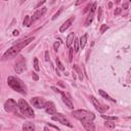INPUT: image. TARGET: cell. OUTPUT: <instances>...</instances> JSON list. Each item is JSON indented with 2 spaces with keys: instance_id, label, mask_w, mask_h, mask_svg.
Returning <instances> with one entry per match:
<instances>
[{
  "instance_id": "obj_26",
  "label": "cell",
  "mask_w": 131,
  "mask_h": 131,
  "mask_svg": "<svg viewBox=\"0 0 131 131\" xmlns=\"http://www.w3.org/2000/svg\"><path fill=\"white\" fill-rule=\"evenodd\" d=\"M56 63H57V66H58V68L61 70V71H63L64 70V68H63V66L60 63V61H59V59L58 58H56Z\"/></svg>"
},
{
  "instance_id": "obj_39",
  "label": "cell",
  "mask_w": 131,
  "mask_h": 131,
  "mask_svg": "<svg viewBox=\"0 0 131 131\" xmlns=\"http://www.w3.org/2000/svg\"><path fill=\"white\" fill-rule=\"evenodd\" d=\"M123 7H124V9H127V8H128V4H127V3H124V4H123Z\"/></svg>"
},
{
  "instance_id": "obj_5",
  "label": "cell",
  "mask_w": 131,
  "mask_h": 131,
  "mask_svg": "<svg viewBox=\"0 0 131 131\" xmlns=\"http://www.w3.org/2000/svg\"><path fill=\"white\" fill-rule=\"evenodd\" d=\"M18 108H19V106L16 105V103L13 100H8L4 104V109L8 113H15V114H18Z\"/></svg>"
},
{
  "instance_id": "obj_25",
  "label": "cell",
  "mask_w": 131,
  "mask_h": 131,
  "mask_svg": "<svg viewBox=\"0 0 131 131\" xmlns=\"http://www.w3.org/2000/svg\"><path fill=\"white\" fill-rule=\"evenodd\" d=\"M70 48V54H69V60L72 61L73 60V51H74V48L72 47H69Z\"/></svg>"
},
{
  "instance_id": "obj_15",
  "label": "cell",
  "mask_w": 131,
  "mask_h": 131,
  "mask_svg": "<svg viewBox=\"0 0 131 131\" xmlns=\"http://www.w3.org/2000/svg\"><path fill=\"white\" fill-rule=\"evenodd\" d=\"M75 38H76V37H75V34H74V33H71V34L68 36V38H67V43H66L68 47H71V45L73 44Z\"/></svg>"
},
{
  "instance_id": "obj_14",
  "label": "cell",
  "mask_w": 131,
  "mask_h": 131,
  "mask_svg": "<svg viewBox=\"0 0 131 131\" xmlns=\"http://www.w3.org/2000/svg\"><path fill=\"white\" fill-rule=\"evenodd\" d=\"M60 94H61V98H62V102L66 104V106H67L68 108H70V109H73L74 108V105H73V103L69 100V98L66 96V94L63 93V92H61L60 91Z\"/></svg>"
},
{
  "instance_id": "obj_18",
  "label": "cell",
  "mask_w": 131,
  "mask_h": 131,
  "mask_svg": "<svg viewBox=\"0 0 131 131\" xmlns=\"http://www.w3.org/2000/svg\"><path fill=\"white\" fill-rule=\"evenodd\" d=\"M82 124H83V126L87 130H93L94 129V126H93L92 122H82Z\"/></svg>"
},
{
  "instance_id": "obj_24",
  "label": "cell",
  "mask_w": 131,
  "mask_h": 131,
  "mask_svg": "<svg viewBox=\"0 0 131 131\" xmlns=\"http://www.w3.org/2000/svg\"><path fill=\"white\" fill-rule=\"evenodd\" d=\"M34 69H35L36 71H39V70H40V68H39V63H38V58H37V57L34 58Z\"/></svg>"
},
{
  "instance_id": "obj_2",
  "label": "cell",
  "mask_w": 131,
  "mask_h": 131,
  "mask_svg": "<svg viewBox=\"0 0 131 131\" xmlns=\"http://www.w3.org/2000/svg\"><path fill=\"white\" fill-rule=\"evenodd\" d=\"M7 83H8V85H9L14 91L21 92V93H23V94H25V93L27 92V87H26V85L23 83V82H22L20 79H18V78L12 77V76L8 77Z\"/></svg>"
},
{
  "instance_id": "obj_8",
  "label": "cell",
  "mask_w": 131,
  "mask_h": 131,
  "mask_svg": "<svg viewBox=\"0 0 131 131\" xmlns=\"http://www.w3.org/2000/svg\"><path fill=\"white\" fill-rule=\"evenodd\" d=\"M90 100H91V102H92V104L94 105V107H95V109L98 111V112H101V113H104V112H106L108 109H109V107H106V106H104V105H102L100 102H98L95 97H93V96H91L90 97Z\"/></svg>"
},
{
  "instance_id": "obj_1",
  "label": "cell",
  "mask_w": 131,
  "mask_h": 131,
  "mask_svg": "<svg viewBox=\"0 0 131 131\" xmlns=\"http://www.w3.org/2000/svg\"><path fill=\"white\" fill-rule=\"evenodd\" d=\"M34 40V37H30L29 39L25 40V41H22L20 42L19 44H16L14 46H12L11 48H9L8 50L3 54L2 56V59H8V58H11V57H14L16 54H18L23 48H25L29 43H31V41Z\"/></svg>"
},
{
  "instance_id": "obj_29",
  "label": "cell",
  "mask_w": 131,
  "mask_h": 131,
  "mask_svg": "<svg viewBox=\"0 0 131 131\" xmlns=\"http://www.w3.org/2000/svg\"><path fill=\"white\" fill-rule=\"evenodd\" d=\"M61 11H62V8H60V9H59V10H58V11H57V12H56V13H55L54 15H53V18H52V20H55V19L57 18V16H58V15L60 14V12H61Z\"/></svg>"
},
{
  "instance_id": "obj_41",
  "label": "cell",
  "mask_w": 131,
  "mask_h": 131,
  "mask_svg": "<svg viewBox=\"0 0 131 131\" xmlns=\"http://www.w3.org/2000/svg\"><path fill=\"white\" fill-rule=\"evenodd\" d=\"M120 1H121V0H117V3H119Z\"/></svg>"
},
{
  "instance_id": "obj_34",
  "label": "cell",
  "mask_w": 131,
  "mask_h": 131,
  "mask_svg": "<svg viewBox=\"0 0 131 131\" xmlns=\"http://www.w3.org/2000/svg\"><path fill=\"white\" fill-rule=\"evenodd\" d=\"M90 8H91V4H88V5L86 6V8L84 9V12H87V11H88V10H89Z\"/></svg>"
},
{
  "instance_id": "obj_33",
  "label": "cell",
  "mask_w": 131,
  "mask_h": 131,
  "mask_svg": "<svg viewBox=\"0 0 131 131\" xmlns=\"http://www.w3.org/2000/svg\"><path fill=\"white\" fill-rule=\"evenodd\" d=\"M44 3H45V0H42V1H41V2H39V3H38V4L36 5V8H38V7H40V6H41L42 4H44Z\"/></svg>"
},
{
  "instance_id": "obj_7",
  "label": "cell",
  "mask_w": 131,
  "mask_h": 131,
  "mask_svg": "<svg viewBox=\"0 0 131 131\" xmlns=\"http://www.w3.org/2000/svg\"><path fill=\"white\" fill-rule=\"evenodd\" d=\"M31 104L36 109H43L45 107L46 102L43 100L42 97H34V98H32L31 100Z\"/></svg>"
},
{
  "instance_id": "obj_28",
  "label": "cell",
  "mask_w": 131,
  "mask_h": 131,
  "mask_svg": "<svg viewBox=\"0 0 131 131\" xmlns=\"http://www.w3.org/2000/svg\"><path fill=\"white\" fill-rule=\"evenodd\" d=\"M105 125H106L107 127H109V128H115V124H114V123H111V122H107Z\"/></svg>"
},
{
  "instance_id": "obj_37",
  "label": "cell",
  "mask_w": 131,
  "mask_h": 131,
  "mask_svg": "<svg viewBox=\"0 0 131 131\" xmlns=\"http://www.w3.org/2000/svg\"><path fill=\"white\" fill-rule=\"evenodd\" d=\"M84 1H86V0H78V1L76 2V5H79V4H81L82 2H84Z\"/></svg>"
},
{
  "instance_id": "obj_40",
  "label": "cell",
  "mask_w": 131,
  "mask_h": 131,
  "mask_svg": "<svg viewBox=\"0 0 131 131\" xmlns=\"http://www.w3.org/2000/svg\"><path fill=\"white\" fill-rule=\"evenodd\" d=\"M26 1V0H20V3H24Z\"/></svg>"
},
{
  "instance_id": "obj_12",
  "label": "cell",
  "mask_w": 131,
  "mask_h": 131,
  "mask_svg": "<svg viewBox=\"0 0 131 131\" xmlns=\"http://www.w3.org/2000/svg\"><path fill=\"white\" fill-rule=\"evenodd\" d=\"M96 9V3H93L91 5V11L89 12L88 16H87V19H86V22H85V26H89L93 20V15H94V11Z\"/></svg>"
},
{
  "instance_id": "obj_32",
  "label": "cell",
  "mask_w": 131,
  "mask_h": 131,
  "mask_svg": "<svg viewBox=\"0 0 131 131\" xmlns=\"http://www.w3.org/2000/svg\"><path fill=\"white\" fill-rule=\"evenodd\" d=\"M32 77H33V79H34L35 81H38V80H39V78H38L37 74H35V73H33V76H32Z\"/></svg>"
},
{
  "instance_id": "obj_10",
  "label": "cell",
  "mask_w": 131,
  "mask_h": 131,
  "mask_svg": "<svg viewBox=\"0 0 131 131\" xmlns=\"http://www.w3.org/2000/svg\"><path fill=\"white\" fill-rule=\"evenodd\" d=\"M46 7H42L41 9H38L34 14H33V16H32V18H31V24L32 23H34V22H36L38 19H40L41 18V16L46 12Z\"/></svg>"
},
{
  "instance_id": "obj_27",
  "label": "cell",
  "mask_w": 131,
  "mask_h": 131,
  "mask_svg": "<svg viewBox=\"0 0 131 131\" xmlns=\"http://www.w3.org/2000/svg\"><path fill=\"white\" fill-rule=\"evenodd\" d=\"M108 29H109V27L107 25H103L101 28V33H105V31H107Z\"/></svg>"
},
{
  "instance_id": "obj_4",
  "label": "cell",
  "mask_w": 131,
  "mask_h": 131,
  "mask_svg": "<svg viewBox=\"0 0 131 131\" xmlns=\"http://www.w3.org/2000/svg\"><path fill=\"white\" fill-rule=\"evenodd\" d=\"M18 106H19V109H20V111L23 115H25V116H27V117H30V118L34 117V112H33L32 108L28 105V103L26 101L20 100Z\"/></svg>"
},
{
  "instance_id": "obj_31",
  "label": "cell",
  "mask_w": 131,
  "mask_h": 131,
  "mask_svg": "<svg viewBox=\"0 0 131 131\" xmlns=\"http://www.w3.org/2000/svg\"><path fill=\"white\" fill-rule=\"evenodd\" d=\"M53 47H54V49H55V50H57V49H58V47H59V42H55L54 44H53Z\"/></svg>"
},
{
  "instance_id": "obj_19",
  "label": "cell",
  "mask_w": 131,
  "mask_h": 131,
  "mask_svg": "<svg viewBox=\"0 0 131 131\" xmlns=\"http://www.w3.org/2000/svg\"><path fill=\"white\" fill-rule=\"evenodd\" d=\"M74 70H76V71H77V73H78V75H79V79H80V80L83 79V74H82V71H81V69L78 67L77 64H74Z\"/></svg>"
},
{
  "instance_id": "obj_38",
  "label": "cell",
  "mask_w": 131,
  "mask_h": 131,
  "mask_svg": "<svg viewBox=\"0 0 131 131\" xmlns=\"http://www.w3.org/2000/svg\"><path fill=\"white\" fill-rule=\"evenodd\" d=\"M13 35H14V36H18V35H19V31H18V30H14V31H13Z\"/></svg>"
},
{
  "instance_id": "obj_13",
  "label": "cell",
  "mask_w": 131,
  "mask_h": 131,
  "mask_svg": "<svg viewBox=\"0 0 131 131\" xmlns=\"http://www.w3.org/2000/svg\"><path fill=\"white\" fill-rule=\"evenodd\" d=\"M75 21V16H71V18L66 22V23H63V25H61V27H60V29H59V32H64L66 30H67L71 25H72V23Z\"/></svg>"
},
{
  "instance_id": "obj_16",
  "label": "cell",
  "mask_w": 131,
  "mask_h": 131,
  "mask_svg": "<svg viewBox=\"0 0 131 131\" xmlns=\"http://www.w3.org/2000/svg\"><path fill=\"white\" fill-rule=\"evenodd\" d=\"M23 129L26 130V131H32L35 129V125L33 123H25L23 125Z\"/></svg>"
},
{
  "instance_id": "obj_36",
  "label": "cell",
  "mask_w": 131,
  "mask_h": 131,
  "mask_svg": "<svg viewBox=\"0 0 131 131\" xmlns=\"http://www.w3.org/2000/svg\"><path fill=\"white\" fill-rule=\"evenodd\" d=\"M121 12V8H117L116 10H115V15H117V14H119Z\"/></svg>"
},
{
  "instance_id": "obj_9",
  "label": "cell",
  "mask_w": 131,
  "mask_h": 131,
  "mask_svg": "<svg viewBox=\"0 0 131 131\" xmlns=\"http://www.w3.org/2000/svg\"><path fill=\"white\" fill-rule=\"evenodd\" d=\"M52 120L53 121H57V122H59V123H61V124H63V125H67V126H69V127H72V124L66 119V117H63L61 114H57V116H53L52 117Z\"/></svg>"
},
{
  "instance_id": "obj_17",
  "label": "cell",
  "mask_w": 131,
  "mask_h": 131,
  "mask_svg": "<svg viewBox=\"0 0 131 131\" xmlns=\"http://www.w3.org/2000/svg\"><path fill=\"white\" fill-rule=\"evenodd\" d=\"M86 42H87V35H83V36L80 38V40H79V45H80V47H81V48H84Z\"/></svg>"
},
{
  "instance_id": "obj_22",
  "label": "cell",
  "mask_w": 131,
  "mask_h": 131,
  "mask_svg": "<svg viewBox=\"0 0 131 131\" xmlns=\"http://www.w3.org/2000/svg\"><path fill=\"white\" fill-rule=\"evenodd\" d=\"M74 50H75V52H78V50H79V40L76 38L74 40Z\"/></svg>"
},
{
  "instance_id": "obj_3",
  "label": "cell",
  "mask_w": 131,
  "mask_h": 131,
  "mask_svg": "<svg viewBox=\"0 0 131 131\" xmlns=\"http://www.w3.org/2000/svg\"><path fill=\"white\" fill-rule=\"evenodd\" d=\"M72 115L79 119L81 122H92L95 118L94 114L90 113V112H87V111H84V110H78V111H74L72 113Z\"/></svg>"
},
{
  "instance_id": "obj_21",
  "label": "cell",
  "mask_w": 131,
  "mask_h": 131,
  "mask_svg": "<svg viewBox=\"0 0 131 131\" xmlns=\"http://www.w3.org/2000/svg\"><path fill=\"white\" fill-rule=\"evenodd\" d=\"M30 25H31V18H30L29 15H27L26 18H25V21H24V26L30 27Z\"/></svg>"
},
{
  "instance_id": "obj_23",
  "label": "cell",
  "mask_w": 131,
  "mask_h": 131,
  "mask_svg": "<svg viewBox=\"0 0 131 131\" xmlns=\"http://www.w3.org/2000/svg\"><path fill=\"white\" fill-rule=\"evenodd\" d=\"M102 14H103V9H102V7H98V13H97V21L98 22L102 21Z\"/></svg>"
},
{
  "instance_id": "obj_30",
  "label": "cell",
  "mask_w": 131,
  "mask_h": 131,
  "mask_svg": "<svg viewBox=\"0 0 131 131\" xmlns=\"http://www.w3.org/2000/svg\"><path fill=\"white\" fill-rule=\"evenodd\" d=\"M104 119H107V120H117V117H109V116H103Z\"/></svg>"
},
{
  "instance_id": "obj_6",
  "label": "cell",
  "mask_w": 131,
  "mask_h": 131,
  "mask_svg": "<svg viewBox=\"0 0 131 131\" xmlns=\"http://www.w3.org/2000/svg\"><path fill=\"white\" fill-rule=\"evenodd\" d=\"M14 69H15V72L18 74H21L26 70V60L23 56H20L19 59L16 60Z\"/></svg>"
},
{
  "instance_id": "obj_20",
  "label": "cell",
  "mask_w": 131,
  "mask_h": 131,
  "mask_svg": "<svg viewBox=\"0 0 131 131\" xmlns=\"http://www.w3.org/2000/svg\"><path fill=\"white\" fill-rule=\"evenodd\" d=\"M100 94L103 96V97H105V98H107V100H109V101H112V102H115V100H114V98H111L104 90H100Z\"/></svg>"
},
{
  "instance_id": "obj_35",
  "label": "cell",
  "mask_w": 131,
  "mask_h": 131,
  "mask_svg": "<svg viewBox=\"0 0 131 131\" xmlns=\"http://www.w3.org/2000/svg\"><path fill=\"white\" fill-rule=\"evenodd\" d=\"M45 60H49V52L48 51L45 52Z\"/></svg>"
},
{
  "instance_id": "obj_11",
  "label": "cell",
  "mask_w": 131,
  "mask_h": 131,
  "mask_svg": "<svg viewBox=\"0 0 131 131\" xmlns=\"http://www.w3.org/2000/svg\"><path fill=\"white\" fill-rule=\"evenodd\" d=\"M44 108H45L46 113H47V114H49V115H55V114H56V109H55L54 105H53L51 102L46 103Z\"/></svg>"
}]
</instances>
